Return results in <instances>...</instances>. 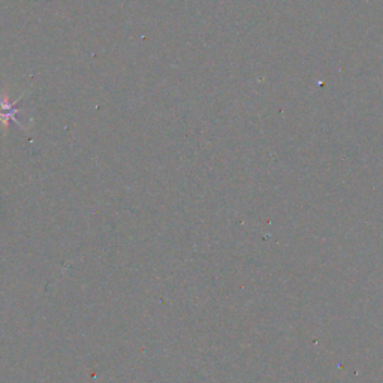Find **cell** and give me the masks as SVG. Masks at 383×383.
I'll use <instances>...</instances> for the list:
<instances>
[{"label":"cell","instance_id":"1","mask_svg":"<svg viewBox=\"0 0 383 383\" xmlns=\"http://www.w3.org/2000/svg\"><path fill=\"white\" fill-rule=\"evenodd\" d=\"M30 93V90H26L24 93L19 95L17 99L11 100L8 96V93L0 92V126L3 127V134H8L9 129V123L14 122L17 123L22 129H26L22 123H19L18 120V114L22 113V108H18V104L22 102V100L26 97V95Z\"/></svg>","mask_w":383,"mask_h":383}]
</instances>
